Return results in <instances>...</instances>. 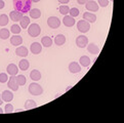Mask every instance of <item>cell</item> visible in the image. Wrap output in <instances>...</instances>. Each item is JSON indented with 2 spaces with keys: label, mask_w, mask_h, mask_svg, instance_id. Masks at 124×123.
Returning a JSON list of instances; mask_svg holds the SVG:
<instances>
[{
  "label": "cell",
  "mask_w": 124,
  "mask_h": 123,
  "mask_svg": "<svg viewBox=\"0 0 124 123\" xmlns=\"http://www.w3.org/2000/svg\"><path fill=\"white\" fill-rule=\"evenodd\" d=\"M32 1L31 0H14L15 10H17L22 14H27L31 9Z\"/></svg>",
  "instance_id": "obj_1"
},
{
  "label": "cell",
  "mask_w": 124,
  "mask_h": 123,
  "mask_svg": "<svg viewBox=\"0 0 124 123\" xmlns=\"http://www.w3.org/2000/svg\"><path fill=\"white\" fill-rule=\"evenodd\" d=\"M29 92L32 95H40L43 93V88L41 85H39L38 83L36 82H33L31 83V84L29 85V88H28Z\"/></svg>",
  "instance_id": "obj_2"
},
{
  "label": "cell",
  "mask_w": 124,
  "mask_h": 123,
  "mask_svg": "<svg viewBox=\"0 0 124 123\" xmlns=\"http://www.w3.org/2000/svg\"><path fill=\"white\" fill-rule=\"evenodd\" d=\"M28 33L31 37H38L41 33V28L38 24H32L29 25L28 27Z\"/></svg>",
  "instance_id": "obj_3"
},
{
  "label": "cell",
  "mask_w": 124,
  "mask_h": 123,
  "mask_svg": "<svg viewBox=\"0 0 124 123\" xmlns=\"http://www.w3.org/2000/svg\"><path fill=\"white\" fill-rule=\"evenodd\" d=\"M77 29L80 33H86L90 29V25L85 20H81L77 23Z\"/></svg>",
  "instance_id": "obj_4"
},
{
  "label": "cell",
  "mask_w": 124,
  "mask_h": 123,
  "mask_svg": "<svg viewBox=\"0 0 124 123\" xmlns=\"http://www.w3.org/2000/svg\"><path fill=\"white\" fill-rule=\"evenodd\" d=\"M47 25L51 29H57L61 26V21L56 16H49L47 19Z\"/></svg>",
  "instance_id": "obj_5"
},
{
  "label": "cell",
  "mask_w": 124,
  "mask_h": 123,
  "mask_svg": "<svg viewBox=\"0 0 124 123\" xmlns=\"http://www.w3.org/2000/svg\"><path fill=\"white\" fill-rule=\"evenodd\" d=\"M88 44V38L85 36V35H80L76 38V45L79 48H84L86 47Z\"/></svg>",
  "instance_id": "obj_6"
},
{
  "label": "cell",
  "mask_w": 124,
  "mask_h": 123,
  "mask_svg": "<svg viewBox=\"0 0 124 123\" xmlns=\"http://www.w3.org/2000/svg\"><path fill=\"white\" fill-rule=\"evenodd\" d=\"M7 85H8V88L14 90V91H16L19 90V84H17V81H16V77L11 75V77L9 78V80L7 82Z\"/></svg>",
  "instance_id": "obj_7"
},
{
  "label": "cell",
  "mask_w": 124,
  "mask_h": 123,
  "mask_svg": "<svg viewBox=\"0 0 124 123\" xmlns=\"http://www.w3.org/2000/svg\"><path fill=\"white\" fill-rule=\"evenodd\" d=\"M30 50L33 54H39L42 51V45L39 42H34L30 46Z\"/></svg>",
  "instance_id": "obj_8"
},
{
  "label": "cell",
  "mask_w": 124,
  "mask_h": 123,
  "mask_svg": "<svg viewBox=\"0 0 124 123\" xmlns=\"http://www.w3.org/2000/svg\"><path fill=\"white\" fill-rule=\"evenodd\" d=\"M85 8L88 11L95 12V11L99 10V4H97L95 1H91V0H89V1L85 4Z\"/></svg>",
  "instance_id": "obj_9"
},
{
  "label": "cell",
  "mask_w": 124,
  "mask_h": 123,
  "mask_svg": "<svg viewBox=\"0 0 124 123\" xmlns=\"http://www.w3.org/2000/svg\"><path fill=\"white\" fill-rule=\"evenodd\" d=\"M28 54H29V51L26 46H19L16 49V54L17 56H21V58H26L28 55Z\"/></svg>",
  "instance_id": "obj_10"
},
{
  "label": "cell",
  "mask_w": 124,
  "mask_h": 123,
  "mask_svg": "<svg viewBox=\"0 0 124 123\" xmlns=\"http://www.w3.org/2000/svg\"><path fill=\"white\" fill-rule=\"evenodd\" d=\"M69 71L73 74L79 73L81 71V66L78 63H76V62H72V63H70V65H69Z\"/></svg>",
  "instance_id": "obj_11"
},
{
  "label": "cell",
  "mask_w": 124,
  "mask_h": 123,
  "mask_svg": "<svg viewBox=\"0 0 124 123\" xmlns=\"http://www.w3.org/2000/svg\"><path fill=\"white\" fill-rule=\"evenodd\" d=\"M9 16H10V20L14 21V22H20L21 19L24 16V14H22V12L17 11V10H12L10 14H9Z\"/></svg>",
  "instance_id": "obj_12"
},
{
  "label": "cell",
  "mask_w": 124,
  "mask_h": 123,
  "mask_svg": "<svg viewBox=\"0 0 124 123\" xmlns=\"http://www.w3.org/2000/svg\"><path fill=\"white\" fill-rule=\"evenodd\" d=\"M1 98H2V100H4V102L9 103L14 100V93L9 90H4L2 92V94H1Z\"/></svg>",
  "instance_id": "obj_13"
},
{
  "label": "cell",
  "mask_w": 124,
  "mask_h": 123,
  "mask_svg": "<svg viewBox=\"0 0 124 123\" xmlns=\"http://www.w3.org/2000/svg\"><path fill=\"white\" fill-rule=\"evenodd\" d=\"M10 43L14 46H20L22 43H23V38H22V36H20L19 34L14 35L12 37H10Z\"/></svg>",
  "instance_id": "obj_14"
},
{
  "label": "cell",
  "mask_w": 124,
  "mask_h": 123,
  "mask_svg": "<svg viewBox=\"0 0 124 123\" xmlns=\"http://www.w3.org/2000/svg\"><path fill=\"white\" fill-rule=\"evenodd\" d=\"M83 20H85L86 22H88V23H94V22L96 21V15L91 14L90 11H86L83 14Z\"/></svg>",
  "instance_id": "obj_15"
},
{
  "label": "cell",
  "mask_w": 124,
  "mask_h": 123,
  "mask_svg": "<svg viewBox=\"0 0 124 123\" xmlns=\"http://www.w3.org/2000/svg\"><path fill=\"white\" fill-rule=\"evenodd\" d=\"M63 23L66 27H73L75 25V17L71 15H65L63 19Z\"/></svg>",
  "instance_id": "obj_16"
},
{
  "label": "cell",
  "mask_w": 124,
  "mask_h": 123,
  "mask_svg": "<svg viewBox=\"0 0 124 123\" xmlns=\"http://www.w3.org/2000/svg\"><path fill=\"white\" fill-rule=\"evenodd\" d=\"M6 70H7V73L9 74V75H14V76H16L17 74V72H19V68H17V66H16L15 64H9L7 66Z\"/></svg>",
  "instance_id": "obj_17"
},
{
  "label": "cell",
  "mask_w": 124,
  "mask_h": 123,
  "mask_svg": "<svg viewBox=\"0 0 124 123\" xmlns=\"http://www.w3.org/2000/svg\"><path fill=\"white\" fill-rule=\"evenodd\" d=\"M87 50L91 54H97L100 52V48L94 43H89V44H87Z\"/></svg>",
  "instance_id": "obj_18"
},
{
  "label": "cell",
  "mask_w": 124,
  "mask_h": 123,
  "mask_svg": "<svg viewBox=\"0 0 124 123\" xmlns=\"http://www.w3.org/2000/svg\"><path fill=\"white\" fill-rule=\"evenodd\" d=\"M54 43L57 45V46H61V45H63L65 44V42H66V37L64 36L63 34H59V35H56V36L54 37Z\"/></svg>",
  "instance_id": "obj_19"
},
{
  "label": "cell",
  "mask_w": 124,
  "mask_h": 123,
  "mask_svg": "<svg viewBox=\"0 0 124 123\" xmlns=\"http://www.w3.org/2000/svg\"><path fill=\"white\" fill-rule=\"evenodd\" d=\"M30 78L33 81H39L41 79V73L38 70H32L30 73Z\"/></svg>",
  "instance_id": "obj_20"
},
{
  "label": "cell",
  "mask_w": 124,
  "mask_h": 123,
  "mask_svg": "<svg viewBox=\"0 0 124 123\" xmlns=\"http://www.w3.org/2000/svg\"><path fill=\"white\" fill-rule=\"evenodd\" d=\"M30 25V17L29 16H23L20 21V26L22 29H27Z\"/></svg>",
  "instance_id": "obj_21"
},
{
  "label": "cell",
  "mask_w": 124,
  "mask_h": 123,
  "mask_svg": "<svg viewBox=\"0 0 124 123\" xmlns=\"http://www.w3.org/2000/svg\"><path fill=\"white\" fill-rule=\"evenodd\" d=\"M52 42H54L52 39L50 37H48V36H44L41 39V44L44 47H50L52 45Z\"/></svg>",
  "instance_id": "obj_22"
},
{
  "label": "cell",
  "mask_w": 124,
  "mask_h": 123,
  "mask_svg": "<svg viewBox=\"0 0 124 123\" xmlns=\"http://www.w3.org/2000/svg\"><path fill=\"white\" fill-rule=\"evenodd\" d=\"M29 15L32 19L36 20V19H39V17L41 16V11H40V9H38V8H33V9H30Z\"/></svg>",
  "instance_id": "obj_23"
},
{
  "label": "cell",
  "mask_w": 124,
  "mask_h": 123,
  "mask_svg": "<svg viewBox=\"0 0 124 123\" xmlns=\"http://www.w3.org/2000/svg\"><path fill=\"white\" fill-rule=\"evenodd\" d=\"M30 67V63H29V61L28 60H22L20 63H19V68L22 70V71H27V70L29 69Z\"/></svg>",
  "instance_id": "obj_24"
},
{
  "label": "cell",
  "mask_w": 124,
  "mask_h": 123,
  "mask_svg": "<svg viewBox=\"0 0 124 123\" xmlns=\"http://www.w3.org/2000/svg\"><path fill=\"white\" fill-rule=\"evenodd\" d=\"M25 110H30V109H35L37 108V104L33 100H27L25 103Z\"/></svg>",
  "instance_id": "obj_25"
},
{
  "label": "cell",
  "mask_w": 124,
  "mask_h": 123,
  "mask_svg": "<svg viewBox=\"0 0 124 123\" xmlns=\"http://www.w3.org/2000/svg\"><path fill=\"white\" fill-rule=\"evenodd\" d=\"M79 62H80V65L83 66V67H88L90 65V59L87 55H82Z\"/></svg>",
  "instance_id": "obj_26"
},
{
  "label": "cell",
  "mask_w": 124,
  "mask_h": 123,
  "mask_svg": "<svg viewBox=\"0 0 124 123\" xmlns=\"http://www.w3.org/2000/svg\"><path fill=\"white\" fill-rule=\"evenodd\" d=\"M9 35H10L9 30H7L5 28H3V29L0 30V38L3 39V40H5V39L9 38Z\"/></svg>",
  "instance_id": "obj_27"
},
{
  "label": "cell",
  "mask_w": 124,
  "mask_h": 123,
  "mask_svg": "<svg viewBox=\"0 0 124 123\" xmlns=\"http://www.w3.org/2000/svg\"><path fill=\"white\" fill-rule=\"evenodd\" d=\"M59 10H60V14L63 15H67L70 11V7L67 5V4H63L59 7Z\"/></svg>",
  "instance_id": "obj_28"
},
{
  "label": "cell",
  "mask_w": 124,
  "mask_h": 123,
  "mask_svg": "<svg viewBox=\"0 0 124 123\" xmlns=\"http://www.w3.org/2000/svg\"><path fill=\"white\" fill-rule=\"evenodd\" d=\"M8 21H9V19H8V16L6 15H0V26L1 27H4V26H6L8 24Z\"/></svg>",
  "instance_id": "obj_29"
},
{
  "label": "cell",
  "mask_w": 124,
  "mask_h": 123,
  "mask_svg": "<svg viewBox=\"0 0 124 123\" xmlns=\"http://www.w3.org/2000/svg\"><path fill=\"white\" fill-rule=\"evenodd\" d=\"M16 81H17V84L21 86V85H25L26 84L27 79H26V77L24 75H17L16 76Z\"/></svg>",
  "instance_id": "obj_30"
},
{
  "label": "cell",
  "mask_w": 124,
  "mask_h": 123,
  "mask_svg": "<svg viewBox=\"0 0 124 123\" xmlns=\"http://www.w3.org/2000/svg\"><path fill=\"white\" fill-rule=\"evenodd\" d=\"M21 30H22V28H21V26L20 25H12L11 26V28H10V32L11 33H14L15 35H16V34H19V33H21Z\"/></svg>",
  "instance_id": "obj_31"
},
{
  "label": "cell",
  "mask_w": 124,
  "mask_h": 123,
  "mask_svg": "<svg viewBox=\"0 0 124 123\" xmlns=\"http://www.w3.org/2000/svg\"><path fill=\"white\" fill-rule=\"evenodd\" d=\"M69 14L71 16H73V17H76L79 15V9L76 7H73V8H70V11H69Z\"/></svg>",
  "instance_id": "obj_32"
},
{
  "label": "cell",
  "mask_w": 124,
  "mask_h": 123,
  "mask_svg": "<svg viewBox=\"0 0 124 123\" xmlns=\"http://www.w3.org/2000/svg\"><path fill=\"white\" fill-rule=\"evenodd\" d=\"M4 112H5L6 114L12 113V112H14V106H12L11 104H7L5 106V110H4Z\"/></svg>",
  "instance_id": "obj_33"
},
{
  "label": "cell",
  "mask_w": 124,
  "mask_h": 123,
  "mask_svg": "<svg viewBox=\"0 0 124 123\" xmlns=\"http://www.w3.org/2000/svg\"><path fill=\"white\" fill-rule=\"evenodd\" d=\"M7 81H8L7 74H5V73H1V74H0V82H1V83H5Z\"/></svg>",
  "instance_id": "obj_34"
},
{
  "label": "cell",
  "mask_w": 124,
  "mask_h": 123,
  "mask_svg": "<svg viewBox=\"0 0 124 123\" xmlns=\"http://www.w3.org/2000/svg\"><path fill=\"white\" fill-rule=\"evenodd\" d=\"M97 2H99L100 6H101V7H107L110 1H109V0H97Z\"/></svg>",
  "instance_id": "obj_35"
},
{
  "label": "cell",
  "mask_w": 124,
  "mask_h": 123,
  "mask_svg": "<svg viewBox=\"0 0 124 123\" xmlns=\"http://www.w3.org/2000/svg\"><path fill=\"white\" fill-rule=\"evenodd\" d=\"M88 1H89V0H77V2H78L79 4H81V5H83V4L85 5V4H86Z\"/></svg>",
  "instance_id": "obj_36"
},
{
  "label": "cell",
  "mask_w": 124,
  "mask_h": 123,
  "mask_svg": "<svg viewBox=\"0 0 124 123\" xmlns=\"http://www.w3.org/2000/svg\"><path fill=\"white\" fill-rule=\"evenodd\" d=\"M60 3H62V4H68L69 2H70V0H57Z\"/></svg>",
  "instance_id": "obj_37"
},
{
  "label": "cell",
  "mask_w": 124,
  "mask_h": 123,
  "mask_svg": "<svg viewBox=\"0 0 124 123\" xmlns=\"http://www.w3.org/2000/svg\"><path fill=\"white\" fill-rule=\"evenodd\" d=\"M4 5H5V3H4L3 0H0V9H2L4 8Z\"/></svg>",
  "instance_id": "obj_38"
},
{
  "label": "cell",
  "mask_w": 124,
  "mask_h": 123,
  "mask_svg": "<svg viewBox=\"0 0 124 123\" xmlns=\"http://www.w3.org/2000/svg\"><path fill=\"white\" fill-rule=\"evenodd\" d=\"M2 103H3V100H2V98H1V94H0V106L2 105Z\"/></svg>",
  "instance_id": "obj_39"
},
{
  "label": "cell",
  "mask_w": 124,
  "mask_h": 123,
  "mask_svg": "<svg viewBox=\"0 0 124 123\" xmlns=\"http://www.w3.org/2000/svg\"><path fill=\"white\" fill-rule=\"evenodd\" d=\"M31 1H32V2H35V3H37V2L40 1V0H31Z\"/></svg>",
  "instance_id": "obj_40"
},
{
  "label": "cell",
  "mask_w": 124,
  "mask_h": 123,
  "mask_svg": "<svg viewBox=\"0 0 124 123\" xmlns=\"http://www.w3.org/2000/svg\"><path fill=\"white\" fill-rule=\"evenodd\" d=\"M71 88H72V86H68L67 88H66V91H68V90H69V89H71Z\"/></svg>",
  "instance_id": "obj_41"
},
{
  "label": "cell",
  "mask_w": 124,
  "mask_h": 123,
  "mask_svg": "<svg viewBox=\"0 0 124 123\" xmlns=\"http://www.w3.org/2000/svg\"><path fill=\"white\" fill-rule=\"evenodd\" d=\"M2 113H3V110H2L1 108H0V114H2Z\"/></svg>",
  "instance_id": "obj_42"
},
{
  "label": "cell",
  "mask_w": 124,
  "mask_h": 123,
  "mask_svg": "<svg viewBox=\"0 0 124 123\" xmlns=\"http://www.w3.org/2000/svg\"><path fill=\"white\" fill-rule=\"evenodd\" d=\"M109 1H113V0H109Z\"/></svg>",
  "instance_id": "obj_43"
}]
</instances>
